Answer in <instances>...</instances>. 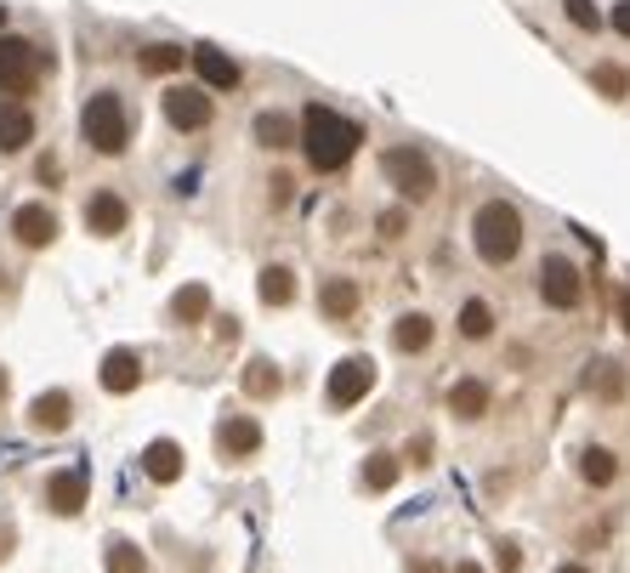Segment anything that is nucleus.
<instances>
[{
  "label": "nucleus",
  "mask_w": 630,
  "mask_h": 573,
  "mask_svg": "<svg viewBox=\"0 0 630 573\" xmlns=\"http://www.w3.org/2000/svg\"><path fill=\"white\" fill-rule=\"evenodd\" d=\"M35 80H40V46L23 35H0V91L29 97Z\"/></svg>",
  "instance_id": "obj_5"
},
{
  "label": "nucleus",
  "mask_w": 630,
  "mask_h": 573,
  "mask_svg": "<svg viewBox=\"0 0 630 573\" xmlns=\"http://www.w3.org/2000/svg\"><path fill=\"white\" fill-rule=\"evenodd\" d=\"M46 506H52L58 517H74L86 506V471L74 466V471H58L52 483H46Z\"/></svg>",
  "instance_id": "obj_13"
},
{
  "label": "nucleus",
  "mask_w": 630,
  "mask_h": 573,
  "mask_svg": "<svg viewBox=\"0 0 630 573\" xmlns=\"http://www.w3.org/2000/svg\"><path fill=\"white\" fill-rule=\"evenodd\" d=\"M455 573H483V568H477V562H461V568H455Z\"/></svg>",
  "instance_id": "obj_41"
},
{
  "label": "nucleus",
  "mask_w": 630,
  "mask_h": 573,
  "mask_svg": "<svg viewBox=\"0 0 630 573\" xmlns=\"http://www.w3.org/2000/svg\"><path fill=\"white\" fill-rule=\"evenodd\" d=\"M432 318H426V313H403L398 323H392V346H398V353H426V346H432Z\"/></svg>",
  "instance_id": "obj_18"
},
{
  "label": "nucleus",
  "mask_w": 630,
  "mask_h": 573,
  "mask_svg": "<svg viewBox=\"0 0 630 573\" xmlns=\"http://www.w3.org/2000/svg\"><path fill=\"white\" fill-rule=\"evenodd\" d=\"M216 341H239V318H216Z\"/></svg>",
  "instance_id": "obj_36"
},
{
  "label": "nucleus",
  "mask_w": 630,
  "mask_h": 573,
  "mask_svg": "<svg viewBox=\"0 0 630 573\" xmlns=\"http://www.w3.org/2000/svg\"><path fill=\"white\" fill-rule=\"evenodd\" d=\"M381 177L403 193V199H432L438 193V165L420 148H387L381 154Z\"/></svg>",
  "instance_id": "obj_4"
},
{
  "label": "nucleus",
  "mask_w": 630,
  "mask_h": 573,
  "mask_svg": "<svg viewBox=\"0 0 630 573\" xmlns=\"http://www.w3.org/2000/svg\"><path fill=\"white\" fill-rule=\"evenodd\" d=\"M410 460H415V466L432 460V437H415V443H410Z\"/></svg>",
  "instance_id": "obj_34"
},
{
  "label": "nucleus",
  "mask_w": 630,
  "mask_h": 573,
  "mask_svg": "<svg viewBox=\"0 0 630 573\" xmlns=\"http://www.w3.org/2000/svg\"><path fill=\"white\" fill-rule=\"evenodd\" d=\"M0 29H7V7H0Z\"/></svg>",
  "instance_id": "obj_44"
},
{
  "label": "nucleus",
  "mask_w": 630,
  "mask_h": 573,
  "mask_svg": "<svg viewBox=\"0 0 630 573\" xmlns=\"http://www.w3.org/2000/svg\"><path fill=\"white\" fill-rule=\"evenodd\" d=\"M193 68L211 91H234L239 86V63L222 52V46H193Z\"/></svg>",
  "instance_id": "obj_11"
},
{
  "label": "nucleus",
  "mask_w": 630,
  "mask_h": 573,
  "mask_svg": "<svg viewBox=\"0 0 630 573\" xmlns=\"http://www.w3.org/2000/svg\"><path fill=\"white\" fill-rule=\"evenodd\" d=\"M375 386V358L364 353H352L330 369V381H324V397H330V409H352V404H364Z\"/></svg>",
  "instance_id": "obj_6"
},
{
  "label": "nucleus",
  "mask_w": 630,
  "mask_h": 573,
  "mask_svg": "<svg viewBox=\"0 0 630 573\" xmlns=\"http://www.w3.org/2000/svg\"><path fill=\"white\" fill-rule=\"evenodd\" d=\"M279 386H285V375L273 369V358H250L244 364V392L250 397H279Z\"/></svg>",
  "instance_id": "obj_24"
},
{
  "label": "nucleus",
  "mask_w": 630,
  "mask_h": 573,
  "mask_svg": "<svg viewBox=\"0 0 630 573\" xmlns=\"http://www.w3.org/2000/svg\"><path fill=\"white\" fill-rule=\"evenodd\" d=\"M540 295H545V307H579V295H585V279H579V267L568 256H545L540 262Z\"/></svg>",
  "instance_id": "obj_7"
},
{
  "label": "nucleus",
  "mask_w": 630,
  "mask_h": 573,
  "mask_svg": "<svg viewBox=\"0 0 630 573\" xmlns=\"http://www.w3.org/2000/svg\"><path fill=\"white\" fill-rule=\"evenodd\" d=\"M579 478H585L591 488H608L619 478V455H614V448H602V443H591L585 455H579Z\"/></svg>",
  "instance_id": "obj_20"
},
{
  "label": "nucleus",
  "mask_w": 630,
  "mask_h": 573,
  "mask_svg": "<svg viewBox=\"0 0 630 573\" xmlns=\"http://www.w3.org/2000/svg\"><path fill=\"white\" fill-rule=\"evenodd\" d=\"M29 420H35V432H68L74 397H68V392H40L35 404H29Z\"/></svg>",
  "instance_id": "obj_16"
},
{
  "label": "nucleus",
  "mask_w": 630,
  "mask_h": 573,
  "mask_svg": "<svg viewBox=\"0 0 630 573\" xmlns=\"http://www.w3.org/2000/svg\"><path fill=\"white\" fill-rule=\"evenodd\" d=\"M591 86H596L602 97H614V103H619V97H630V74H625L619 63H596V68H591Z\"/></svg>",
  "instance_id": "obj_30"
},
{
  "label": "nucleus",
  "mask_w": 630,
  "mask_h": 573,
  "mask_svg": "<svg viewBox=\"0 0 630 573\" xmlns=\"http://www.w3.org/2000/svg\"><path fill=\"white\" fill-rule=\"evenodd\" d=\"M403 221H410L403 211H381V221H375V228H381V239H403Z\"/></svg>",
  "instance_id": "obj_33"
},
{
  "label": "nucleus",
  "mask_w": 630,
  "mask_h": 573,
  "mask_svg": "<svg viewBox=\"0 0 630 573\" xmlns=\"http://www.w3.org/2000/svg\"><path fill=\"white\" fill-rule=\"evenodd\" d=\"M142 471H148L154 483H176V478H182V443L154 437V443L142 448Z\"/></svg>",
  "instance_id": "obj_14"
},
{
  "label": "nucleus",
  "mask_w": 630,
  "mask_h": 573,
  "mask_svg": "<svg viewBox=\"0 0 630 573\" xmlns=\"http://www.w3.org/2000/svg\"><path fill=\"white\" fill-rule=\"evenodd\" d=\"M0 397H7V369H0Z\"/></svg>",
  "instance_id": "obj_43"
},
{
  "label": "nucleus",
  "mask_w": 630,
  "mask_h": 573,
  "mask_svg": "<svg viewBox=\"0 0 630 573\" xmlns=\"http://www.w3.org/2000/svg\"><path fill=\"white\" fill-rule=\"evenodd\" d=\"M398 471H403V460L381 448V455H369V460H364V488H369V494H387V488L398 483Z\"/></svg>",
  "instance_id": "obj_25"
},
{
  "label": "nucleus",
  "mask_w": 630,
  "mask_h": 573,
  "mask_svg": "<svg viewBox=\"0 0 630 573\" xmlns=\"http://www.w3.org/2000/svg\"><path fill=\"white\" fill-rule=\"evenodd\" d=\"M12 233H17V244H29V251H46V244L58 239V211L52 205H17Z\"/></svg>",
  "instance_id": "obj_9"
},
{
  "label": "nucleus",
  "mask_w": 630,
  "mask_h": 573,
  "mask_svg": "<svg viewBox=\"0 0 630 573\" xmlns=\"http://www.w3.org/2000/svg\"><path fill=\"white\" fill-rule=\"evenodd\" d=\"M563 12H568L574 29H596V23H602V12L591 7V0H563Z\"/></svg>",
  "instance_id": "obj_31"
},
{
  "label": "nucleus",
  "mask_w": 630,
  "mask_h": 573,
  "mask_svg": "<svg viewBox=\"0 0 630 573\" xmlns=\"http://www.w3.org/2000/svg\"><path fill=\"white\" fill-rule=\"evenodd\" d=\"M103 557H109V573H148V557L137 551L131 539H119V534L109 539V551H103Z\"/></svg>",
  "instance_id": "obj_28"
},
{
  "label": "nucleus",
  "mask_w": 630,
  "mask_h": 573,
  "mask_svg": "<svg viewBox=\"0 0 630 573\" xmlns=\"http://www.w3.org/2000/svg\"><path fill=\"white\" fill-rule=\"evenodd\" d=\"M410 573H438V568H426V562H415V568H410Z\"/></svg>",
  "instance_id": "obj_42"
},
{
  "label": "nucleus",
  "mask_w": 630,
  "mask_h": 573,
  "mask_svg": "<svg viewBox=\"0 0 630 573\" xmlns=\"http://www.w3.org/2000/svg\"><path fill=\"white\" fill-rule=\"evenodd\" d=\"M461 335H466V341H489V335H494V307L471 295V302L461 307Z\"/></svg>",
  "instance_id": "obj_27"
},
{
  "label": "nucleus",
  "mask_w": 630,
  "mask_h": 573,
  "mask_svg": "<svg viewBox=\"0 0 630 573\" xmlns=\"http://www.w3.org/2000/svg\"><path fill=\"white\" fill-rule=\"evenodd\" d=\"M80 131L97 154H125V142H131V114H125V97L119 91H97L86 114H80Z\"/></svg>",
  "instance_id": "obj_3"
},
{
  "label": "nucleus",
  "mask_w": 630,
  "mask_h": 573,
  "mask_svg": "<svg viewBox=\"0 0 630 573\" xmlns=\"http://www.w3.org/2000/svg\"><path fill=\"white\" fill-rule=\"evenodd\" d=\"M7 551H12V534H7V529H0V557H7Z\"/></svg>",
  "instance_id": "obj_39"
},
{
  "label": "nucleus",
  "mask_w": 630,
  "mask_h": 573,
  "mask_svg": "<svg viewBox=\"0 0 630 573\" xmlns=\"http://www.w3.org/2000/svg\"><path fill=\"white\" fill-rule=\"evenodd\" d=\"M97 375H103V386H109V392H137V381H142V358L131 353V346H114Z\"/></svg>",
  "instance_id": "obj_15"
},
{
  "label": "nucleus",
  "mask_w": 630,
  "mask_h": 573,
  "mask_svg": "<svg viewBox=\"0 0 630 573\" xmlns=\"http://www.w3.org/2000/svg\"><path fill=\"white\" fill-rule=\"evenodd\" d=\"M358 142H364L358 119H346V114L324 109V103H313L307 114H301V148H307L313 170H341L352 154H358Z\"/></svg>",
  "instance_id": "obj_1"
},
{
  "label": "nucleus",
  "mask_w": 630,
  "mask_h": 573,
  "mask_svg": "<svg viewBox=\"0 0 630 573\" xmlns=\"http://www.w3.org/2000/svg\"><path fill=\"white\" fill-rule=\"evenodd\" d=\"M596 392H602V397H619V392H625V375H619L614 364H602V369H596Z\"/></svg>",
  "instance_id": "obj_32"
},
{
  "label": "nucleus",
  "mask_w": 630,
  "mask_h": 573,
  "mask_svg": "<svg viewBox=\"0 0 630 573\" xmlns=\"http://www.w3.org/2000/svg\"><path fill=\"white\" fill-rule=\"evenodd\" d=\"M125 221H131V211H125L119 193H91V199H86V228H91L97 239H114Z\"/></svg>",
  "instance_id": "obj_12"
},
{
  "label": "nucleus",
  "mask_w": 630,
  "mask_h": 573,
  "mask_svg": "<svg viewBox=\"0 0 630 573\" xmlns=\"http://www.w3.org/2000/svg\"><path fill=\"white\" fill-rule=\"evenodd\" d=\"M256 290H262L267 307H290V302H295V272H290L285 262H273V267H262Z\"/></svg>",
  "instance_id": "obj_21"
},
{
  "label": "nucleus",
  "mask_w": 630,
  "mask_h": 573,
  "mask_svg": "<svg viewBox=\"0 0 630 573\" xmlns=\"http://www.w3.org/2000/svg\"><path fill=\"white\" fill-rule=\"evenodd\" d=\"M35 137V114L23 103H0V154H17Z\"/></svg>",
  "instance_id": "obj_17"
},
{
  "label": "nucleus",
  "mask_w": 630,
  "mask_h": 573,
  "mask_svg": "<svg viewBox=\"0 0 630 573\" xmlns=\"http://www.w3.org/2000/svg\"><path fill=\"white\" fill-rule=\"evenodd\" d=\"M171 313H176V323H199L211 313V290L205 284H182V290H176V302H171Z\"/></svg>",
  "instance_id": "obj_26"
},
{
  "label": "nucleus",
  "mask_w": 630,
  "mask_h": 573,
  "mask_svg": "<svg viewBox=\"0 0 630 573\" xmlns=\"http://www.w3.org/2000/svg\"><path fill=\"white\" fill-rule=\"evenodd\" d=\"M137 68H142V74H171V68H182V46H142V52H137Z\"/></svg>",
  "instance_id": "obj_29"
},
{
  "label": "nucleus",
  "mask_w": 630,
  "mask_h": 573,
  "mask_svg": "<svg viewBox=\"0 0 630 573\" xmlns=\"http://www.w3.org/2000/svg\"><path fill=\"white\" fill-rule=\"evenodd\" d=\"M216 448H222L228 460H250V455L262 448V426H256L250 415H228V420L216 426Z\"/></svg>",
  "instance_id": "obj_10"
},
{
  "label": "nucleus",
  "mask_w": 630,
  "mask_h": 573,
  "mask_svg": "<svg viewBox=\"0 0 630 573\" xmlns=\"http://www.w3.org/2000/svg\"><path fill=\"white\" fill-rule=\"evenodd\" d=\"M614 29L630 40V0H619V7H614Z\"/></svg>",
  "instance_id": "obj_35"
},
{
  "label": "nucleus",
  "mask_w": 630,
  "mask_h": 573,
  "mask_svg": "<svg viewBox=\"0 0 630 573\" xmlns=\"http://www.w3.org/2000/svg\"><path fill=\"white\" fill-rule=\"evenodd\" d=\"M256 142L262 148H290V142H301V126H295L290 114L267 109V114H256Z\"/></svg>",
  "instance_id": "obj_22"
},
{
  "label": "nucleus",
  "mask_w": 630,
  "mask_h": 573,
  "mask_svg": "<svg viewBox=\"0 0 630 573\" xmlns=\"http://www.w3.org/2000/svg\"><path fill=\"white\" fill-rule=\"evenodd\" d=\"M619 323H625V335H630V295H625V302H619Z\"/></svg>",
  "instance_id": "obj_38"
},
{
  "label": "nucleus",
  "mask_w": 630,
  "mask_h": 573,
  "mask_svg": "<svg viewBox=\"0 0 630 573\" xmlns=\"http://www.w3.org/2000/svg\"><path fill=\"white\" fill-rule=\"evenodd\" d=\"M557 573H591V568H579V562H563V568H557Z\"/></svg>",
  "instance_id": "obj_40"
},
{
  "label": "nucleus",
  "mask_w": 630,
  "mask_h": 573,
  "mask_svg": "<svg viewBox=\"0 0 630 573\" xmlns=\"http://www.w3.org/2000/svg\"><path fill=\"white\" fill-rule=\"evenodd\" d=\"M471 244H477V256H483L489 267H506L522 251V211L512 205V199H489V205H477Z\"/></svg>",
  "instance_id": "obj_2"
},
{
  "label": "nucleus",
  "mask_w": 630,
  "mask_h": 573,
  "mask_svg": "<svg viewBox=\"0 0 630 573\" xmlns=\"http://www.w3.org/2000/svg\"><path fill=\"white\" fill-rule=\"evenodd\" d=\"M517 562H522V557H517V545H500V568L517 573Z\"/></svg>",
  "instance_id": "obj_37"
},
{
  "label": "nucleus",
  "mask_w": 630,
  "mask_h": 573,
  "mask_svg": "<svg viewBox=\"0 0 630 573\" xmlns=\"http://www.w3.org/2000/svg\"><path fill=\"white\" fill-rule=\"evenodd\" d=\"M318 307H324V318L346 323L352 313H358V284H352V279H324V290H318Z\"/></svg>",
  "instance_id": "obj_19"
},
{
  "label": "nucleus",
  "mask_w": 630,
  "mask_h": 573,
  "mask_svg": "<svg viewBox=\"0 0 630 573\" xmlns=\"http://www.w3.org/2000/svg\"><path fill=\"white\" fill-rule=\"evenodd\" d=\"M165 119H171L176 131L211 126V97H205V91H193V86H171V91H165Z\"/></svg>",
  "instance_id": "obj_8"
},
{
  "label": "nucleus",
  "mask_w": 630,
  "mask_h": 573,
  "mask_svg": "<svg viewBox=\"0 0 630 573\" xmlns=\"http://www.w3.org/2000/svg\"><path fill=\"white\" fill-rule=\"evenodd\" d=\"M449 409H455L461 420H477V415H489V386L483 381H455V386H449Z\"/></svg>",
  "instance_id": "obj_23"
}]
</instances>
